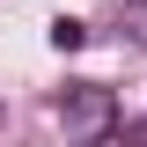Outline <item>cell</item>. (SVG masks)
Here are the masks:
<instances>
[{
  "label": "cell",
  "instance_id": "obj_3",
  "mask_svg": "<svg viewBox=\"0 0 147 147\" xmlns=\"http://www.w3.org/2000/svg\"><path fill=\"white\" fill-rule=\"evenodd\" d=\"M125 30H132V37L147 44V0H125Z\"/></svg>",
  "mask_w": 147,
  "mask_h": 147
},
{
  "label": "cell",
  "instance_id": "obj_1",
  "mask_svg": "<svg viewBox=\"0 0 147 147\" xmlns=\"http://www.w3.org/2000/svg\"><path fill=\"white\" fill-rule=\"evenodd\" d=\"M52 110H59V125H66V132H110V118H118V103H110V88H103V81L66 88Z\"/></svg>",
  "mask_w": 147,
  "mask_h": 147
},
{
  "label": "cell",
  "instance_id": "obj_2",
  "mask_svg": "<svg viewBox=\"0 0 147 147\" xmlns=\"http://www.w3.org/2000/svg\"><path fill=\"white\" fill-rule=\"evenodd\" d=\"M81 44H88V22L81 15H59L52 22V52H81Z\"/></svg>",
  "mask_w": 147,
  "mask_h": 147
}]
</instances>
